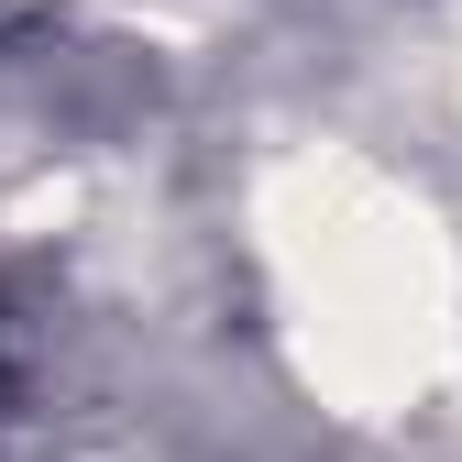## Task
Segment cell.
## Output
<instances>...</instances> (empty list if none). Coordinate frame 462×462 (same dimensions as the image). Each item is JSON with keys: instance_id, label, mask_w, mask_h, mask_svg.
Segmentation results:
<instances>
[{"instance_id": "cell-1", "label": "cell", "mask_w": 462, "mask_h": 462, "mask_svg": "<svg viewBox=\"0 0 462 462\" xmlns=\"http://www.w3.org/2000/svg\"><path fill=\"white\" fill-rule=\"evenodd\" d=\"M243 275L275 374L341 430H419L462 385V220L364 133H298L243 177Z\"/></svg>"}, {"instance_id": "cell-2", "label": "cell", "mask_w": 462, "mask_h": 462, "mask_svg": "<svg viewBox=\"0 0 462 462\" xmlns=\"http://www.w3.org/2000/svg\"><path fill=\"white\" fill-rule=\"evenodd\" d=\"M440 12H451V88H462V0H440Z\"/></svg>"}]
</instances>
